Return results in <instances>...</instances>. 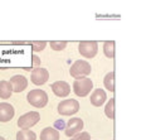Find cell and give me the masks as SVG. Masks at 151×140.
<instances>
[{
	"mask_svg": "<svg viewBox=\"0 0 151 140\" xmlns=\"http://www.w3.org/2000/svg\"><path fill=\"white\" fill-rule=\"evenodd\" d=\"M17 140H37V134L32 130H20L17 134Z\"/></svg>",
	"mask_w": 151,
	"mask_h": 140,
	"instance_id": "cell-15",
	"label": "cell"
},
{
	"mask_svg": "<svg viewBox=\"0 0 151 140\" xmlns=\"http://www.w3.org/2000/svg\"><path fill=\"white\" fill-rule=\"evenodd\" d=\"M0 140H5V139H4L3 136H0Z\"/></svg>",
	"mask_w": 151,
	"mask_h": 140,
	"instance_id": "cell-24",
	"label": "cell"
},
{
	"mask_svg": "<svg viewBox=\"0 0 151 140\" xmlns=\"http://www.w3.org/2000/svg\"><path fill=\"white\" fill-rule=\"evenodd\" d=\"M103 85H105V87L108 91L111 92L115 91V73L108 72L105 76V78H103Z\"/></svg>",
	"mask_w": 151,
	"mask_h": 140,
	"instance_id": "cell-16",
	"label": "cell"
},
{
	"mask_svg": "<svg viewBox=\"0 0 151 140\" xmlns=\"http://www.w3.org/2000/svg\"><path fill=\"white\" fill-rule=\"evenodd\" d=\"M40 140H59V133L54 128H45L40 133Z\"/></svg>",
	"mask_w": 151,
	"mask_h": 140,
	"instance_id": "cell-13",
	"label": "cell"
},
{
	"mask_svg": "<svg viewBox=\"0 0 151 140\" xmlns=\"http://www.w3.org/2000/svg\"><path fill=\"white\" fill-rule=\"evenodd\" d=\"M69 140H91V135H89L88 133H86V131H83V133H79L77 135H74V136L72 139H69Z\"/></svg>",
	"mask_w": 151,
	"mask_h": 140,
	"instance_id": "cell-21",
	"label": "cell"
},
{
	"mask_svg": "<svg viewBox=\"0 0 151 140\" xmlns=\"http://www.w3.org/2000/svg\"><path fill=\"white\" fill-rule=\"evenodd\" d=\"M78 52L84 58H93L98 52V44L94 40H83L78 45Z\"/></svg>",
	"mask_w": 151,
	"mask_h": 140,
	"instance_id": "cell-6",
	"label": "cell"
},
{
	"mask_svg": "<svg viewBox=\"0 0 151 140\" xmlns=\"http://www.w3.org/2000/svg\"><path fill=\"white\" fill-rule=\"evenodd\" d=\"M54 126H55V128H58V129H60V130H62V129H64V124H63V121H62V120H59V121H55ZM55 128H54V129H55Z\"/></svg>",
	"mask_w": 151,
	"mask_h": 140,
	"instance_id": "cell-22",
	"label": "cell"
},
{
	"mask_svg": "<svg viewBox=\"0 0 151 140\" xmlns=\"http://www.w3.org/2000/svg\"><path fill=\"white\" fill-rule=\"evenodd\" d=\"M14 115H15V110L13 105L8 102H0V123H8L14 118Z\"/></svg>",
	"mask_w": 151,
	"mask_h": 140,
	"instance_id": "cell-11",
	"label": "cell"
},
{
	"mask_svg": "<svg viewBox=\"0 0 151 140\" xmlns=\"http://www.w3.org/2000/svg\"><path fill=\"white\" fill-rule=\"evenodd\" d=\"M13 93V88L8 81H0V99H9Z\"/></svg>",
	"mask_w": 151,
	"mask_h": 140,
	"instance_id": "cell-14",
	"label": "cell"
},
{
	"mask_svg": "<svg viewBox=\"0 0 151 140\" xmlns=\"http://www.w3.org/2000/svg\"><path fill=\"white\" fill-rule=\"evenodd\" d=\"M27 100L32 106L37 107V109H42L48 104V95H47L45 91L40 90V88H35V90H32L27 95Z\"/></svg>",
	"mask_w": 151,
	"mask_h": 140,
	"instance_id": "cell-2",
	"label": "cell"
},
{
	"mask_svg": "<svg viewBox=\"0 0 151 140\" xmlns=\"http://www.w3.org/2000/svg\"><path fill=\"white\" fill-rule=\"evenodd\" d=\"M91 72H92L91 64H89L87 61H84V59L76 61V62L69 68V74L73 78H76V80L82 78V77H87Z\"/></svg>",
	"mask_w": 151,
	"mask_h": 140,
	"instance_id": "cell-1",
	"label": "cell"
},
{
	"mask_svg": "<svg viewBox=\"0 0 151 140\" xmlns=\"http://www.w3.org/2000/svg\"><path fill=\"white\" fill-rule=\"evenodd\" d=\"M105 114L108 119H113L115 118V99H111L107 102V105L105 107Z\"/></svg>",
	"mask_w": 151,
	"mask_h": 140,
	"instance_id": "cell-18",
	"label": "cell"
},
{
	"mask_svg": "<svg viewBox=\"0 0 151 140\" xmlns=\"http://www.w3.org/2000/svg\"><path fill=\"white\" fill-rule=\"evenodd\" d=\"M10 86L13 88V92H23L28 87V80L23 74H15L10 78Z\"/></svg>",
	"mask_w": 151,
	"mask_h": 140,
	"instance_id": "cell-10",
	"label": "cell"
},
{
	"mask_svg": "<svg viewBox=\"0 0 151 140\" xmlns=\"http://www.w3.org/2000/svg\"><path fill=\"white\" fill-rule=\"evenodd\" d=\"M82 129H83V120L81 118H72V119H69L67 125H65L64 131L67 136L73 138L74 135L81 133Z\"/></svg>",
	"mask_w": 151,
	"mask_h": 140,
	"instance_id": "cell-7",
	"label": "cell"
},
{
	"mask_svg": "<svg viewBox=\"0 0 151 140\" xmlns=\"http://www.w3.org/2000/svg\"><path fill=\"white\" fill-rule=\"evenodd\" d=\"M79 110V102L74 99H68L62 101L58 105V113L62 116H70L78 113Z\"/></svg>",
	"mask_w": 151,
	"mask_h": 140,
	"instance_id": "cell-5",
	"label": "cell"
},
{
	"mask_svg": "<svg viewBox=\"0 0 151 140\" xmlns=\"http://www.w3.org/2000/svg\"><path fill=\"white\" fill-rule=\"evenodd\" d=\"M93 88V82L91 78L82 77L73 82V91L78 97H86Z\"/></svg>",
	"mask_w": 151,
	"mask_h": 140,
	"instance_id": "cell-3",
	"label": "cell"
},
{
	"mask_svg": "<svg viewBox=\"0 0 151 140\" xmlns=\"http://www.w3.org/2000/svg\"><path fill=\"white\" fill-rule=\"evenodd\" d=\"M47 45V42L44 40H37V42H32V48L34 52H40V51H43Z\"/></svg>",
	"mask_w": 151,
	"mask_h": 140,
	"instance_id": "cell-20",
	"label": "cell"
},
{
	"mask_svg": "<svg viewBox=\"0 0 151 140\" xmlns=\"http://www.w3.org/2000/svg\"><path fill=\"white\" fill-rule=\"evenodd\" d=\"M50 88L58 97H67L70 93V86L65 81H55L54 83H52Z\"/></svg>",
	"mask_w": 151,
	"mask_h": 140,
	"instance_id": "cell-9",
	"label": "cell"
},
{
	"mask_svg": "<svg viewBox=\"0 0 151 140\" xmlns=\"http://www.w3.org/2000/svg\"><path fill=\"white\" fill-rule=\"evenodd\" d=\"M33 63H34L35 66H39L40 64V58L37 57V56H33Z\"/></svg>",
	"mask_w": 151,
	"mask_h": 140,
	"instance_id": "cell-23",
	"label": "cell"
},
{
	"mask_svg": "<svg viewBox=\"0 0 151 140\" xmlns=\"http://www.w3.org/2000/svg\"><path fill=\"white\" fill-rule=\"evenodd\" d=\"M39 120H40L39 113H37V111H30V113L22 115L20 118L18 119V126L23 130H27V129L33 128L35 124H38Z\"/></svg>",
	"mask_w": 151,
	"mask_h": 140,
	"instance_id": "cell-4",
	"label": "cell"
},
{
	"mask_svg": "<svg viewBox=\"0 0 151 140\" xmlns=\"http://www.w3.org/2000/svg\"><path fill=\"white\" fill-rule=\"evenodd\" d=\"M49 44L53 51H63L65 47H67V42L65 40H52Z\"/></svg>",
	"mask_w": 151,
	"mask_h": 140,
	"instance_id": "cell-19",
	"label": "cell"
},
{
	"mask_svg": "<svg viewBox=\"0 0 151 140\" xmlns=\"http://www.w3.org/2000/svg\"><path fill=\"white\" fill-rule=\"evenodd\" d=\"M48 78H49V73L48 71H47L45 68H34L32 71V76H30V80L32 82L34 83V85L37 86H42V85H44V83L48 81Z\"/></svg>",
	"mask_w": 151,
	"mask_h": 140,
	"instance_id": "cell-8",
	"label": "cell"
},
{
	"mask_svg": "<svg viewBox=\"0 0 151 140\" xmlns=\"http://www.w3.org/2000/svg\"><path fill=\"white\" fill-rule=\"evenodd\" d=\"M106 100H107V95H106L105 90H102V88H96V90L92 92L91 99H89L91 104L96 107L102 106L106 102Z\"/></svg>",
	"mask_w": 151,
	"mask_h": 140,
	"instance_id": "cell-12",
	"label": "cell"
},
{
	"mask_svg": "<svg viewBox=\"0 0 151 140\" xmlns=\"http://www.w3.org/2000/svg\"><path fill=\"white\" fill-rule=\"evenodd\" d=\"M103 53L107 58H113L115 57V42L113 40H107L103 43Z\"/></svg>",
	"mask_w": 151,
	"mask_h": 140,
	"instance_id": "cell-17",
	"label": "cell"
}]
</instances>
